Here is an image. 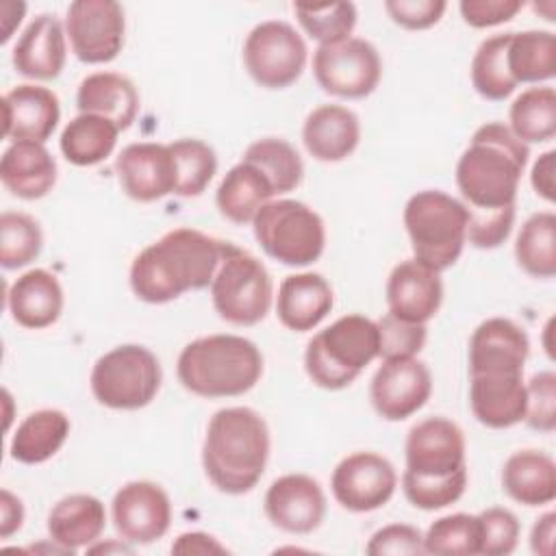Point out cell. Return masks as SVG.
Here are the masks:
<instances>
[{
	"label": "cell",
	"mask_w": 556,
	"mask_h": 556,
	"mask_svg": "<svg viewBox=\"0 0 556 556\" xmlns=\"http://www.w3.org/2000/svg\"><path fill=\"white\" fill-rule=\"evenodd\" d=\"M67 59V35L65 24L52 13H39L22 30L11 63L17 74L33 80L56 78Z\"/></svg>",
	"instance_id": "obj_22"
},
{
	"label": "cell",
	"mask_w": 556,
	"mask_h": 556,
	"mask_svg": "<svg viewBox=\"0 0 556 556\" xmlns=\"http://www.w3.org/2000/svg\"><path fill=\"white\" fill-rule=\"evenodd\" d=\"M306 59L302 35L282 20L256 24L243 41V65L250 78L265 89L293 85L302 76Z\"/></svg>",
	"instance_id": "obj_10"
},
{
	"label": "cell",
	"mask_w": 556,
	"mask_h": 556,
	"mask_svg": "<svg viewBox=\"0 0 556 556\" xmlns=\"http://www.w3.org/2000/svg\"><path fill=\"white\" fill-rule=\"evenodd\" d=\"M378 356L387 358H408L417 356L428 339L426 324L404 321L391 313L382 315L378 321Z\"/></svg>",
	"instance_id": "obj_44"
},
{
	"label": "cell",
	"mask_w": 556,
	"mask_h": 556,
	"mask_svg": "<svg viewBox=\"0 0 556 556\" xmlns=\"http://www.w3.org/2000/svg\"><path fill=\"white\" fill-rule=\"evenodd\" d=\"M397 489V473L389 458L376 452H354L341 458L330 478L337 504L350 513L382 508Z\"/></svg>",
	"instance_id": "obj_13"
},
{
	"label": "cell",
	"mask_w": 556,
	"mask_h": 556,
	"mask_svg": "<svg viewBox=\"0 0 556 556\" xmlns=\"http://www.w3.org/2000/svg\"><path fill=\"white\" fill-rule=\"evenodd\" d=\"M174 554H226V545H222L213 534L206 532H182L172 543Z\"/></svg>",
	"instance_id": "obj_51"
},
{
	"label": "cell",
	"mask_w": 556,
	"mask_h": 556,
	"mask_svg": "<svg viewBox=\"0 0 556 556\" xmlns=\"http://www.w3.org/2000/svg\"><path fill=\"white\" fill-rule=\"evenodd\" d=\"M70 428V417L63 410L39 408L20 421L11 437L9 454L22 465L46 463L65 445Z\"/></svg>",
	"instance_id": "obj_32"
},
{
	"label": "cell",
	"mask_w": 556,
	"mask_h": 556,
	"mask_svg": "<svg viewBox=\"0 0 556 556\" xmlns=\"http://www.w3.org/2000/svg\"><path fill=\"white\" fill-rule=\"evenodd\" d=\"M469 406L473 417L493 430L510 428L526 417L523 371L469 374Z\"/></svg>",
	"instance_id": "obj_20"
},
{
	"label": "cell",
	"mask_w": 556,
	"mask_h": 556,
	"mask_svg": "<svg viewBox=\"0 0 556 556\" xmlns=\"http://www.w3.org/2000/svg\"><path fill=\"white\" fill-rule=\"evenodd\" d=\"M467 219L463 200L441 189L413 193L404 206V228L413 258L437 271L452 267L467 243Z\"/></svg>",
	"instance_id": "obj_6"
},
{
	"label": "cell",
	"mask_w": 556,
	"mask_h": 556,
	"mask_svg": "<svg viewBox=\"0 0 556 556\" xmlns=\"http://www.w3.org/2000/svg\"><path fill=\"white\" fill-rule=\"evenodd\" d=\"M445 0H387V15L406 30H426L443 17Z\"/></svg>",
	"instance_id": "obj_48"
},
{
	"label": "cell",
	"mask_w": 556,
	"mask_h": 556,
	"mask_svg": "<svg viewBox=\"0 0 556 556\" xmlns=\"http://www.w3.org/2000/svg\"><path fill=\"white\" fill-rule=\"evenodd\" d=\"M530 148L502 122H486L471 135L456 163V187L469 215L515 211Z\"/></svg>",
	"instance_id": "obj_2"
},
{
	"label": "cell",
	"mask_w": 556,
	"mask_h": 556,
	"mask_svg": "<svg viewBox=\"0 0 556 556\" xmlns=\"http://www.w3.org/2000/svg\"><path fill=\"white\" fill-rule=\"evenodd\" d=\"M426 554H480L478 515L454 513L439 517L424 534Z\"/></svg>",
	"instance_id": "obj_42"
},
{
	"label": "cell",
	"mask_w": 556,
	"mask_h": 556,
	"mask_svg": "<svg viewBox=\"0 0 556 556\" xmlns=\"http://www.w3.org/2000/svg\"><path fill=\"white\" fill-rule=\"evenodd\" d=\"M163 382V369L152 350L124 343L104 352L91 367L89 387L98 404L113 410L148 406Z\"/></svg>",
	"instance_id": "obj_9"
},
{
	"label": "cell",
	"mask_w": 556,
	"mask_h": 556,
	"mask_svg": "<svg viewBox=\"0 0 556 556\" xmlns=\"http://www.w3.org/2000/svg\"><path fill=\"white\" fill-rule=\"evenodd\" d=\"M119 128L93 113H78L70 119L59 137L61 154L76 167H91L113 154L119 137Z\"/></svg>",
	"instance_id": "obj_33"
},
{
	"label": "cell",
	"mask_w": 556,
	"mask_h": 556,
	"mask_svg": "<svg viewBox=\"0 0 556 556\" xmlns=\"http://www.w3.org/2000/svg\"><path fill=\"white\" fill-rule=\"evenodd\" d=\"M222 252L224 241L195 228H174L132 258L130 289L148 304H167L187 291L206 289Z\"/></svg>",
	"instance_id": "obj_1"
},
{
	"label": "cell",
	"mask_w": 556,
	"mask_h": 556,
	"mask_svg": "<svg viewBox=\"0 0 556 556\" xmlns=\"http://www.w3.org/2000/svg\"><path fill=\"white\" fill-rule=\"evenodd\" d=\"M432 376L417 356L387 358L369 384L374 410L387 421H404L430 400Z\"/></svg>",
	"instance_id": "obj_16"
},
{
	"label": "cell",
	"mask_w": 556,
	"mask_h": 556,
	"mask_svg": "<svg viewBox=\"0 0 556 556\" xmlns=\"http://www.w3.org/2000/svg\"><path fill=\"white\" fill-rule=\"evenodd\" d=\"M2 135L13 141L46 143L59 126L61 106L52 89L41 85H17L2 96Z\"/></svg>",
	"instance_id": "obj_21"
},
{
	"label": "cell",
	"mask_w": 556,
	"mask_h": 556,
	"mask_svg": "<svg viewBox=\"0 0 556 556\" xmlns=\"http://www.w3.org/2000/svg\"><path fill=\"white\" fill-rule=\"evenodd\" d=\"M334 293L330 282L315 271L287 276L276 295V315L280 324L293 332L317 328L332 311Z\"/></svg>",
	"instance_id": "obj_25"
},
{
	"label": "cell",
	"mask_w": 556,
	"mask_h": 556,
	"mask_svg": "<svg viewBox=\"0 0 556 556\" xmlns=\"http://www.w3.org/2000/svg\"><path fill=\"white\" fill-rule=\"evenodd\" d=\"M510 132L530 143H545L556 135V91L554 87H530L521 91L508 109Z\"/></svg>",
	"instance_id": "obj_35"
},
{
	"label": "cell",
	"mask_w": 556,
	"mask_h": 556,
	"mask_svg": "<svg viewBox=\"0 0 556 556\" xmlns=\"http://www.w3.org/2000/svg\"><path fill=\"white\" fill-rule=\"evenodd\" d=\"M252 230L263 252L289 267L313 265L326 248L321 215L291 198L267 202L252 219Z\"/></svg>",
	"instance_id": "obj_7"
},
{
	"label": "cell",
	"mask_w": 556,
	"mask_h": 556,
	"mask_svg": "<svg viewBox=\"0 0 556 556\" xmlns=\"http://www.w3.org/2000/svg\"><path fill=\"white\" fill-rule=\"evenodd\" d=\"M313 74L321 91L343 100H361L378 87L382 59L367 39L348 37L337 43L317 46L313 52Z\"/></svg>",
	"instance_id": "obj_11"
},
{
	"label": "cell",
	"mask_w": 556,
	"mask_h": 556,
	"mask_svg": "<svg viewBox=\"0 0 556 556\" xmlns=\"http://www.w3.org/2000/svg\"><path fill=\"white\" fill-rule=\"evenodd\" d=\"M269 450V428L254 408H219L206 426L202 467L217 491L243 495L263 478Z\"/></svg>",
	"instance_id": "obj_3"
},
{
	"label": "cell",
	"mask_w": 556,
	"mask_h": 556,
	"mask_svg": "<svg viewBox=\"0 0 556 556\" xmlns=\"http://www.w3.org/2000/svg\"><path fill=\"white\" fill-rule=\"evenodd\" d=\"M517 265L532 278L556 276V215L539 211L530 215L515 241Z\"/></svg>",
	"instance_id": "obj_36"
},
{
	"label": "cell",
	"mask_w": 556,
	"mask_h": 556,
	"mask_svg": "<svg viewBox=\"0 0 556 556\" xmlns=\"http://www.w3.org/2000/svg\"><path fill=\"white\" fill-rule=\"evenodd\" d=\"M506 63L517 85L552 80L556 76V35L552 30L508 33Z\"/></svg>",
	"instance_id": "obj_34"
},
{
	"label": "cell",
	"mask_w": 556,
	"mask_h": 556,
	"mask_svg": "<svg viewBox=\"0 0 556 556\" xmlns=\"http://www.w3.org/2000/svg\"><path fill=\"white\" fill-rule=\"evenodd\" d=\"M465 24L471 28H491L510 22L521 9V0H460L458 4Z\"/></svg>",
	"instance_id": "obj_49"
},
{
	"label": "cell",
	"mask_w": 556,
	"mask_h": 556,
	"mask_svg": "<svg viewBox=\"0 0 556 556\" xmlns=\"http://www.w3.org/2000/svg\"><path fill=\"white\" fill-rule=\"evenodd\" d=\"M293 13L302 30L315 39L319 46L337 43L352 37L356 26V7L352 2H330V4H306L295 2Z\"/></svg>",
	"instance_id": "obj_41"
},
{
	"label": "cell",
	"mask_w": 556,
	"mask_h": 556,
	"mask_svg": "<svg viewBox=\"0 0 556 556\" xmlns=\"http://www.w3.org/2000/svg\"><path fill=\"white\" fill-rule=\"evenodd\" d=\"M523 421L539 432L556 430V374L539 371L526 382V417Z\"/></svg>",
	"instance_id": "obj_46"
},
{
	"label": "cell",
	"mask_w": 556,
	"mask_h": 556,
	"mask_svg": "<svg viewBox=\"0 0 556 556\" xmlns=\"http://www.w3.org/2000/svg\"><path fill=\"white\" fill-rule=\"evenodd\" d=\"M208 289L213 308L232 326L263 321L274 300L271 276L263 261L228 241H224L222 261Z\"/></svg>",
	"instance_id": "obj_8"
},
{
	"label": "cell",
	"mask_w": 556,
	"mask_h": 556,
	"mask_svg": "<svg viewBox=\"0 0 556 556\" xmlns=\"http://www.w3.org/2000/svg\"><path fill=\"white\" fill-rule=\"evenodd\" d=\"M467 489V469H460L447 478H413L402 473V491L406 500L419 510H441L463 497Z\"/></svg>",
	"instance_id": "obj_43"
},
{
	"label": "cell",
	"mask_w": 556,
	"mask_h": 556,
	"mask_svg": "<svg viewBox=\"0 0 556 556\" xmlns=\"http://www.w3.org/2000/svg\"><path fill=\"white\" fill-rule=\"evenodd\" d=\"M76 106L80 113L102 115L119 130H126L132 126L139 113V91L124 74L93 72L80 80Z\"/></svg>",
	"instance_id": "obj_29"
},
{
	"label": "cell",
	"mask_w": 556,
	"mask_h": 556,
	"mask_svg": "<svg viewBox=\"0 0 556 556\" xmlns=\"http://www.w3.org/2000/svg\"><path fill=\"white\" fill-rule=\"evenodd\" d=\"M302 141L313 159L321 163H339L358 148V115L343 104H321L306 115Z\"/></svg>",
	"instance_id": "obj_26"
},
{
	"label": "cell",
	"mask_w": 556,
	"mask_h": 556,
	"mask_svg": "<svg viewBox=\"0 0 556 556\" xmlns=\"http://www.w3.org/2000/svg\"><path fill=\"white\" fill-rule=\"evenodd\" d=\"M63 287L59 278L35 267L17 276L7 289V308L13 321L28 330H41L52 326L63 313Z\"/></svg>",
	"instance_id": "obj_24"
},
{
	"label": "cell",
	"mask_w": 556,
	"mask_h": 556,
	"mask_svg": "<svg viewBox=\"0 0 556 556\" xmlns=\"http://www.w3.org/2000/svg\"><path fill=\"white\" fill-rule=\"evenodd\" d=\"M24 521V504L9 489L0 491V536L9 539L22 528Z\"/></svg>",
	"instance_id": "obj_52"
},
{
	"label": "cell",
	"mask_w": 556,
	"mask_h": 556,
	"mask_svg": "<svg viewBox=\"0 0 556 556\" xmlns=\"http://www.w3.org/2000/svg\"><path fill=\"white\" fill-rule=\"evenodd\" d=\"M122 191L135 202H156L176 189L174 159L167 143L139 141L126 146L115 161Z\"/></svg>",
	"instance_id": "obj_18"
},
{
	"label": "cell",
	"mask_w": 556,
	"mask_h": 556,
	"mask_svg": "<svg viewBox=\"0 0 556 556\" xmlns=\"http://www.w3.org/2000/svg\"><path fill=\"white\" fill-rule=\"evenodd\" d=\"M369 556H413L426 554L424 534L419 528L408 523H389L371 534L365 545Z\"/></svg>",
	"instance_id": "obj_47"
},
{
	"label": "cell",
	"mask_w": 556,
	"mask_h": 556,
	"mask_svg": "<svg viewBox=\"0 0 556 556\" xmlns=\"http://www.w3.org/2000/svg\"><path fill=\"white\" fill-rule=\"evenodd\" d=\"M243 161L252 163L269 180L276 195L295 191L304 178V163L298 150L278 137H265L250 143L243 152Z\"/></svg>",
	"instance_id": "obj_37"
},
{
	"label": "cell",
	"mask_w": 556,
	"mask_h": 556,
	"mask_svg": "<svg viewBox=\"0 0 556 556\" xmlns=\"http://www.w3.org/2000/svg\"><path fill=\"white\" fill-rule=\"evenodd\" d=\"M465 450L467 443L458 424L447 417H426L408 430L404 473L426 480L447 478L467 469Z\"/></svg>",
	"instance_id": "obj_14"
},
{
	"label": "cell",
	"mask_w": 556,
	"mask_h": 556,
	"mask_svg": "<svg viewBox=\"0 0 556 556\" xmlns=\"http://www.w3.org/2000/svg\"><path fill=\"white\" fill-rule=\"evenodd\" d=\"M178 382L200 397H237L263 376V354L239 334H208L182 348L176 361Z\"/></svg>",
	"instance_id": "obj_4"
},
{
	"label": "cell",
	"mask_w": 556,
	"mask_h": 556,
	"mask_svg": "<svg viewBox=\"0 0 556 556\" xmlns=\"http://www.w3.org/2000/svg\"><path fill=\"white\" fill-rule=\"evenodd\" d=\"M43 248V232L35 217L26 213L4 211L0 215V265L4 269H22L30 265Z\"/></svg>",
	"instance_id": "obj_40"
},
{
	"label": "cell",
	"mask_w": 556,
	"mask_h": 556,
	"mask_svg": "<svg viewBox=\"0 0 556 556\" xmlns=\"http://www.w3.org/2000/svg\"><path fill=\"white\" fill-rule=\"evenodd\" d=\"M502 489L523 506H545L556 497V463L539 450H519L502 467Z\"/></svg>",
	"instance_id": "obj_30"
},
{
	"label": "cell",
	"mask_w": 556,
	"mask_h": 556,
	"mask_svg": "<svg viewBox=\"0 0 556 556\" xmlns=\"http://www.w3.org/2000/svg\"><path fill=\"white\" fill-rule=\"evenodd\" d=\"M106 526L104 504L89 493H72L61 497L48 513L50 541L59 543L67 554L100 541Z\"/></svg>",
	"instance_id": "obj_28"
},
{
	"label": "cell",
	"mask_w": 556,
	"mask_h": 556,
	"mask_svg": "<svg viewBox=\"0 0 556 556\" xmlns=\"http://www.w3.org/2000/svg\"><path fill=\"white\" fill-rule=\"evenodd\" d=\"M554 534H556V513H543L532 530H530V549L539 556H549L554 549Z\"/></svg>",
	"instance_id": "obj_53"
},
{
	"label": "cell",
	"mask_w": 556,
	"mask_h": 556,
	"mask_svg": "<svg viewBox=\"0 0 556 556\" xmlns=\"http://www.w3.org/2000/svg\"><path fill=\"white\" fill-rule=\"evenodd\" d=\"M124 9L115 0H74L67 7L65 35L80 63L113 61L124 48Z\"/></svg>",
	"instance_id": "obj_12"
},
{
	"label": "cell",
	"mask_w": 556,
	"mask_h": 556,
	"mask_svg": "<svg viewBox=\"0 0 556 556\" xmlns=\"http://www.w3.org/2000/svg\"><path fill=\"white\" fill-rule=\"evenodd\" d=\"M263 508L278 530L311 534L326 517V495L315 478L306 473H285L269 484Z\"/></svg>",
	"instance_id": "obj_17"
},
{
	"label": "cell",
	"mask_w": 556,
	"mask_h": 556,
	"mask_svg": "<svg viewBox=\"0 0 556 556\" xmlns=\"http://www.w3.org/2000/svg\"><path fill=\"white\" fill-rule=\"evenodd\" d=\"M480 521V554L508 556L515 552L521 534L517 515L504 506H491L478 513Z\"/></svg>",
	"instance_id": "obj_45"
},
{
	"label": "cell",
	"mask_w": 556,
	"mask_h": 556,
	"mask_svg": "<svg viewBox=\"0 0 556 556\" xmlns=\"http://www.w3.org/2000/svg\"><path fill=\"white\" fill-rule=\"evenodd\" d=\"M4 189L22 200H39L56 185V161L43 143L13 141L0 159Z\"/></svg>",
	"instance_id": "obj_27"
},
{
	"label": "cell",
	"mask_w": 556,
	"mask_h": 556,
	"mask_svg": "<svg viewBox=\"0 0 556 556\" xmlns=\"http://www.w3.org/2000/svg\"><path fill=\"white\" fill-rule=\"evenodd\" d=\"M506 46H508V33L493 35L478 46L471 59V67H469L471 85L476 93L482 96L484 100L502 102L517 89V83L508 72Z\"/></svg>",
	"instance_id": "obj_38"
},
{
	"label": "cell",
	"mask_w": 556,
	"mask_h": 556,
	"mask_svg": "<svg viewBox=\"0 0 556 556\" xmlns=\"http://www.w3.org/2000/svg\"><path fill=\"white\" fill-rule=\"evenodd\" d=\"M374 358H378L376 321L350 313L313 334L304 350V369L313 384L339 391L350 387Z\"/></svg>",
	"instance_id": "obj_5"
},
{
	"label": "cell",
	"mask_w": 556,
	"mask_h": 556,
	"mask_svg": "<svg viewBox=\"0 0 556 556\" xmlns=\"http://www.w3.org/2000/svg\"><path fill=\"white\" fill-rule=\"evenodd\" d=\"M111 517L122 541L150 545L167 534L172 526V502L161 484L132 480L115 491Z\"/></svg>",
	"instance_id": "obj_15"
},
{
	"label": "cell",
	"mask_w": 556,
	"mask_h": 556,
	"mask_svg": "<svg viewBox=\"0 0 556 556\" xmlns=\"http://www.w3.org/2000/svg\"><path fill=\"white\" fill-rule=\"evenodd\" d=\"M530 354L526 330L508 317H489L469 339V374L523 371Z\"/></svg>",
	"instance_id": "obj_23"
},
{
	"label": "cell",
	"mask_w": 556,
	"mask_h": 556,
	"mask_svg": "<svg viewBox=\"0 0 556 556\" xmlns=\"http://www.w3.org/2000/svg\"><path fill=\"white\" fill-rule=\"evenodd\" d=\"M174 172H176V189L174 195L180 198H195L206 191L215 172H217V154L215 150L202 139H174L167 143Z\"/></svg>",
	"instance_id": "obj_39"
},
{
	"label": "cell",
	"mask_w": 556,
	"mask_h": 556,
	"mask_svg": "<svg viewBox=\"0 0 556 556\" xmlns=\"http://www.w3.org/2000/svg\"><path fill=\"white\" fill-rule=\"evenodd\" d=\"M443 304L441 271L417 258L397 263L387 280L389 313L413 324H428Z\"/></svg>",
	"instance_id": "obj_19"
},
{
	"label": "cell",
	"mask_w": 556,
	"mask_h": 556,
	"mask_svg": "<svg viewBox=\"0 0 556 556\" xmlns=\"http://www.w3.org/2000/svg\"><path fill=\"white\" fill-rule=\"evenodd\" d=\"M276 198L269 180L248 161L232 165L215 191L219 213L232 224H252L256 213Z\"/></svg>",
	"instance_id": "obj_31"
},
{
	"label": "cell",
	"mask_w": 556,
	"mask_h": 556,
	"mask_svg": "<svg viewBox=\"0 0 556 556\" xmlns=\"http://www.w3.org/2000/svg\"><path fill=\"white\" fill-rule=\"evenodd\" d=\"M556 152L547 150L543 152L532 169H530V185L534 189V193L539 198H543L545 202H554L556 198Z\"/></svg>",
	"instance_id": "obj_50"
}]
</instances>
